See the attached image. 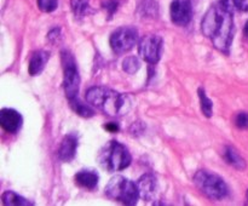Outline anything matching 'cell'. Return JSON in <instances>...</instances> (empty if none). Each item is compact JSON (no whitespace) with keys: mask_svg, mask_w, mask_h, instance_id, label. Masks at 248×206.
<instances>
[{"mask_svg":"<svg viewBox=\"0 0 248 206\" xmlns=\"http://www.w3.org/2000/svg\"><path fill=\"white\" fill-rule=\"evenodd\" d=\"M232 0H219L213 4L201 21V32L218 51L229 53L234 39V9Z\"/></svg>","mask_w":248,"mask_h":206,"instance_id":"cell-1","label":"cell"},{"mask_svg":"<svg viewBox=\"0 0 248 206\" xmlns=\"http://www.w3.org/2000/svg\"><path fill=\"white\" fill-rule=\"evenodd\" d=\"M86 101L106 115L119 118L131 108V101L126 95L106 86H92L86 91Z\"/></svg>","mask_w":248,"mask_h":206,"instance_id":"cell-2","label":"cell"},{"mask_svg":"<svg viewBox=\"0 0 248 206\" xmlns=\"http://www.w3.org/2000/svg\"><path fill=\"white\" fill-rule=\"evenodd\" d=\"M99 165L109 172L121 171L130 166L132 161L130 152L123 143L118 141H109L98 152Z\"/></svg>","mask_w":248,"mask_h":206,"instance_id":"cell-3","label":"cell"},{"mask_svg":"<svg viewBox=\"0 0 248 206\" xmlns=\"http://www.w3.org/2000/svg\"><path fill=\"white\" fill-rule=\"evenodd\" d=\"M196 188L211 200H222L229 193L227 183L219 174L208 170H200L193 178Z\"/></svg>","mask_w":248,"mask_h":206,"instance_id":"cell-4","label":"cell"},{"mask_svg":"<svg viewBox=\"0 0 248 206\" xmlns=\"http://www.w3.org/2000/svg\"><path fill=\"white\" fill-rule=\"evenodd\" d=\"M106 194L111 200L119 201L125 205H136L140 196L137 184L126 177L114 176L106 186Z\"/></svg>","mask_w":248,"mask_h":206,"instance_id":"cell-5","label":"cell"},{"mask_svg":"<svg viewBox=\"0 0 248 206\" xmlns=\"http://www.w3.org/2000/svg\"><path fill=\"white\" fill-rule=\"evenodd\" d=\"M63 67V87L67 98L74 99L78 97L80 89V74L78 70L77 62L72 53L68 50L62 51Z\"/></svg>","mask_w":248,"mask_h":206,"instance_id":"cell-6","label":"cell"},{"mask_svg":"<svg viewBox=\"0 0 248 206\" xmlns=\"http://www.w3.org/2000/svg\"><path fill=\"white\" fill-rule=\"evenodd\" d=\"M138 41V31L135 27L125 26L120 27L116 31H114L110 35V44L111 50L116 55H121V53L128 52L132 50L133 46L137 44Z\"/></svg>","mask_w":248,"mask_h":206,"instance_id":"cell-7","label":"cell"},{"mask_svg":"<svg viewBox=\"0 0 248 206\" xmlns=\"http://www.w3.org/2000/svg\"><path fill=\"white\" fill-rule=\"evenodd\" d=\"M162 45H164V41L161 36L156 34H150V35L144 36L138 44V55L149 64H156L161 58Z\"/></svg>","mask_w":248,"mask_h":206,"instance_id":"cell-8","label":"cell"},{"mask_svg":"<svg viewBox=\"0 0 248 206\" xmlns=\"http://www.w3.org/2000/svg\"><path fill=\"white\" fill-rule=\"evenodd\" d=\"M171 19L177 26H186L193 17V6L190 0H173L170 7Z\"/></svg>","mask_w":248,"mask_h":206,"instance_id":"cell-9","label":"cell"},{"mask_svg":"<svg viewBox=\"0 0 248 206\" xmlns=\"http://www.w3.org/2000/svg\"><path fill=\"white\" fill-rule=\"evenodd\" d=\"M23 118L21 113L12 108H2L0 111V125L6 132L16 133L21 130Z\"/></svg>","mask_w":248,"mask_h":206,"instance_id":"cell-10","label":"cell"},{"mask_svg":"<svg viewBox=\"0 0 248 206\" xmlns=\"http://www.w3.org/2000/svg\"><path fill=\"white\" fill-rule=\"evenodd\" d=\"M140 196L144 201H152L156 198L159 190V183L154 174H145L137 182Z\"/></svg>","mask_w":248,"mask_h":206,"instance_id":"cell-11","label":"cell"},{"mask_svg":"<svg viewBox=\"0 0 248 206\" xmlns=\"http://www.w3.org/2000/svg\"><path fill=\"white\" fill-rule=\"evenodd\" d=\"M79 144V140H78V135L74 132H70L63 137L62 142H61L60 148H58V158L60 160L64 162L72 161L77 154V148Z\"/></svg>","mask_w":248,"mask_h":206,"instance_id":"cell-12","label":"cell"},{"mask_svg":"<svg viewBox=\"0 0 248 206\" xmlns=\"http://www.w3.org/2000/svg\"><path fill=\"white\" fill-rule=\"evenodd\" d=\"M98 172L93 169L80 170L75 174V183H77V186H79L82 189H86V190H93L98 186Z\"/></svg>","mask_w":248,"mask_h":206,"instance_id":"cell-13","label":"cell"},{"mask_svg":"<svg viewBox=\"0 0 248 206\" xmlns=\"http://www.w3.org/2000/svg\"><path fill=\"white\" fill-rule=\"evenodd\" d=\"M50 60V52L45 50H38L31 53V60H29L28 72L31 77L39 75L45 68L46 63Z\"/></svg>","mask_w":248,"mask_h":206,"instance_id":"cell-14","label":"cell"},{"mask_svg":"<svg viewBox=\"0 0 248 206\" xmlns=\"http://www.w3.org/2000/svg\"><path fill=\"white\" fill-rule=\"evenodd\" d=\"M223 158H224V160L228 164L232 165V166L235 167L236 170H241L242 171V170L246 169L247 165L245 159L234 147H232V145H227V147L224 148Z\"/></svg>","mask_w":248,"mask_h":206,"instance_id":"cell-15","label":"cell"},{"mask_svg":"<svg viewBox=\"0 0 248 206\" xmlns=\"http://www.w3.org/2000/svg\"><path fill=\"white\" fill-rule=\"evenodd\" d=\"M1 203L5 206H29L34 205L31 201L27 200L26 198L17 194L16 191L6 190L1 195Z\"/></svg>","mask_w":248,"mask_h":206,"instance_id":"cell-16","label":"cell"},{"mask_svg":"<svg viewBox=\"0 0 248 206\" xmlns=\"http://www.w3.org/2000/svg\"><path fill=\"white\" fill-rule=\"evenodd\" d=\"M70 106H72L73 111L78 114V115L82 116V118H91V116L94 115V111L89 104H85L80 101L79 98L70 99Z\"/></svg>","mask_w":248,"mask_h":206,"instance_id":"cell-17","label":"cell"},{"mask_svg":"<svg viewBox=\"0 0 248 206\" xmlns=\"http://www.w3.org/2000/svg\"><path fill=\"white\" fill-rule=\"evenodd\" d=\"M198 92H199V98H200L201 111H202V114L205 116L211 118L213 114V102L208 98L207 95H206V92H205V90H203L202 87H200Z\"/></svg>","mask_w":248,"mask_h":206,"instance_id":"cell-18","label":"cell"},{"mask_svg":"<svg viewBox=\"0 0 248 206\" xmlns=\"http://www.w3.org/2000/svg\"><path fill=\"white\" fill-rule=\"evenodd\" d=\"M72 5L73 14L75 15V17H82L86 15L87 10L90 9V0H72L70 1Z\"/></svg>","mask_w":248,"mask_h":206,"instance_id":"cell-19","label":"cell"},{"mask_svg":"<svg viewBox=\"0 0 248 206\" xmlns=\"http://www.w3.org/2000/svg\"><path fill=\"white\" fill-rule=\"evenodd\" d=\"M123 69L125 70L127 74H136L138 70L140 69V62L137 57L135 56H128L124 60L123 62Z\"/></svg>","mask_w":248,"mask_h":206,"instance_id":"cell-20","label":"cell"},{"mask_svg":"<svg viewBox=\"0 0 248 206\" xmlns=\"http://www.w3.org/2000/svg\"><path fill=\"white\" fill-rule=\"evenodd\" d=\"M58 0H38V7L43 12H52L57 9Z\"/></svg>","mask_w":248,"mask_h":206,"instance_id":"cell-21","label":"cell"},{"mask_svg":"<svg viewBox=\"0 0 248 206\" xmlns=\"http://www.w3.org/2000/svg\"><path fill=\"white\" fill-rule=\"evenodd\" d=\"M235 125L239 128H248V113L246 111H240L236 116H235Z\"/></svg>","mask_w":248,"mask_h":206,"instance_id":"cell-22","label":"cell"},{"mask_svg":"<svg viewBox=\"0 0 248 206\" xmlns=\"http://www.w3.org/2000/svg\"><path fill=\"white\" fill-rule=\"evenodd\" d=\"M103 6L109 12V16H113L114 12L118 10V1L116 0H108L107 2H104Z\"/></svg>","mask_w":248,"mask_h":206,"instance_id":"cell-23","label":"cell"},{"mask_svg":"<svg viewBox=\"0 0 248 206\" xmlns=\"http://www.w3.org/2000/svg\"><path fill=\"white\" fill-rule=\"evenodd\" d=\"M61 36V29L60 28H53L51 29L50 32L47 33V39L50 43H56L58 40V38Z\"/></svg>","mask_w":248,"mask_h":206,"instance_id":"cell-24","label":"cell"},{"mask_svg":"<svg viewBox=\"0 0 248 206\" xmlns=\"http://www.w3.org/2000/svg\"><path fill=\"white\" fill-rule=\"evenodd\" d=\"M236 6V9L241 10V11H248V0H232Z\"/></svg>","mask_w":248,"mask_h":206,"instance_id":"cell-25","label":"cell"},{"mask_svg":"<svg viewBox=\"0 0 248 206\" xmlns=\"http://www.w3.org/2000/svg\"><path fill=\"white\" fill-rule=\"evenodd\" d=\"M104 128H106V130H108L109 132H116V131L119 130V126H118V124H115V123H109V124H107V125H104Z\"/></svg>","mask_w":248,"mask_h":206,"instance_id":"cell-26","label":"cell"},{"mask_svg":"<svg viewBox=\"0 0 248 206\" xmlns=\"http://www.w3.org/2000/svg\"><path fill=\"white\" fill-rule=\"evenodd\" d=\"M244 33L245 35L248 36V21L246 22V24H245V28H244Z\"/></svg>","mask_w":248,"mask_h":206,"instance_id":"cell-27","label":"cell"},{"mask_svg":"<svg viewBox=\"0 0 248 206\" xmlns=\"http://www.w3.org/2000/svg\"><path fill=\"white\" fill-rule=\"evenodd\" d=\"M246 196H247V200H248V190H247V194H246Z\"/></svg>","mask_w":248,"mask_h":206,"instance_id":"cell-28","label":"cell"}]
</instances>
